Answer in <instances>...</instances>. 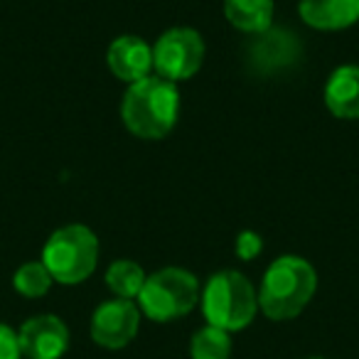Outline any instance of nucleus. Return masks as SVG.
I'll list each match as a JSON object with an SVG mask.
<instances>
[{
  "mask_svg": "<svg viewBox=\"0 0 359 359\" xmlns=\"http://www.w3.org/2000/svg\"><path fill=\"white\" fill-rule=\"evenodd\" d=\"M313 359H320V357H313Z\"/></svg>",
  "mask_w": 359,
  "mask_h": 359,
  "instance_id": "obj_18",
  "label": "nucleus"
},
{
  "mask_svg": "<svg viewBox=\"0 0 359 359\" xmlns=\"http://www.w3.org/2000/svg\"><path fill=\"white\" fill-rule=\"evenodd\" d=\"M106 65L111 74L123 84L143 81L153 72V45L138 35H121L109 45L106 52Z\"/></svg>",
  "mask_w": 359,
  "mask_h": 359,
  "instance_id": "obj_9",
  "label": "nucleus"
},
{
  "mask_svg": "<svg viewBox=\"0 0 359 359\" xmlns=\"http://www.w3.org/2000/svg\"><path fill=\"white\" fill-rule=\"evenodd\" d=\"M318 290L313 264L300 256H278L266 269L259 288V308L269 320H293L308 308Z\"/></svg>",
  "mask_w": 359,
  "mask_h": 359,
  "instance_id": "obj_2",
  "label": "nucleus"
},
{
  "mask_svg": "<svg viewBox=\"0 0 359 359\" xmlns=\"http://www.w3.org/2000/svg\"><path fill=\"white\" fill-rule=\"evenodd\" d=\"M138 327L140 308L133 300H106L91 315V339L106 349H121L130 344L138 334Z\"/></svg>",
  "mask_w": 359,
  "mask_h": 359,
  "instance_id": "obj_7",
  "label": "nucleus"
},
{
  "mask_svg": "<svg viewBox=\"0 0 359 359\" xmlns=\"http://www.w3.org/2000/svg\"><path fill=\"white\" fill-rule=\"evenodd\" d=\"M42 264L55 283L76 285L86 280L99 264V239L84 224H67L52 231L42 249Z\"/></svg>",
  "mask_w": 359,
  "mask_h": 359,
  "instance_id": "obj_4",
  "label": "nucleus"
},
{
  "mask_svg": "<svg viewBox=\"0 0 359 359\" xmlns=\"http://www.w3.org/2000/svg\"><path fill=\"white\" fill-rule=\"evenodd\" d=\"M52 283H55V278L42 261H27L13 276V288L22 298H42V295L50 293Z\"/></svg>",
  "mask_w": 359,
  "mask_h": 359,
  "instance_id": "obj_14",
  "label": "nucleus"
},
{
  "mask_svg": "<svg viewBox=\"0 0 359 359\" xmlns=\"http://www.w3.org/2000/svg\"><path fill=\"white\" fill-rule=\"evenodd\" d=\"M145 278L148 276H145L143 266L130 259H118L106 269V285L116 298L123 300H138Z\"/></svg>",
  "mask_w": 359,
  "mask_h": 359,
  "instance_id": "obj_13",
  "label": "nucleus"
},
{
  "mask_svg": "<svg viewBox=\"0 0 359 359\" xmlns=\"http://www.w3.org/2000/svg\"><path fill=\"white\" fill-rule=\"evenodd\" d=\"M200 303V280L195 273L177 266H168L145 278V285L138 295V308L145 318L155 323L185 318Z\"/></svg>",
  "mask_w": 359,
  "mask_h": 359,
  "instance_id": "obj_5",
  "label": "nucleus"
},
{
  "mask_svg": "<svg viewBox=\"0 0 359 359\" xmlns=\"http://www.w3.org/2000/svg\"><path fill=\"white\" fill-rule=\"evenodd\" d=\"M261 249H264V239H261L256 231H241L239 236H236V256H239L241 261H251L256 259V256L261 254Z\"/></svg>",
  "mask_w": 359,
  "mask_h": 359,
  "instance_id": "obj_16",
  "label": "nucleus"
},
{
  "mask_svg": "<svg viewBox=\"0 0 359 359\" xmlns=\"http://www.w3.org/2000/svg\"><path fill=\"white\" fill-rule=\"evenodd\" d=\"M180 118L177 84L163 76H148L126 89L121 101V121L140 140H160Z\"/></svg>",
  "mask_w": 359,
  "mask_h": 359,
  "instance_id": "obj_1",
  "label": "nucleus"
},
{
  "mask_svg": "<svg viewBox=\"0 0 359 359\" xmlns=\"http://www.w3.org/2000/svg\"><path fill=\"white\" fill-rule=\"evenodd\" d=\"M190 354L192 359H229L231 354V337L229 332L219 327H207L197 330L192 334V342H190Z\"/></svg>",
  "mask_w": 359,
  "mask_h": 359,
  "instance_id": "obj_15",
  "label": "nucleus"
},
{
  "mask_svg": "<svg viewBox=\"0 0 359 359\" xmlns=\"http://www.w3.org/2000/svg\"><path fill=\"white\" fill-rule=\"evenodd\" d=\"M20 342H18V332L11 325L0 323V359H20Z\"/></svg>",
  "mask_w": 359,
  "mask_h": 359,
  "instance_id": "obj_17",
  "label": "nucleus"
},
{
  "mask_svg": "<svg viewBox=\"0 0 359 359\" xmlns=\"http://www.w3.org/2000/svg\"><path fill=\"white\" fill-rule=\"evenodd\" d=\"M298 13L313 30H347L359 20V0H300Z\"/></svg>",
  "mask_w": 359,
  "mask_h": 359,
  "instance_id": "obj_11",
  "label": "nucleus"
},
{
  "mask_svg": "<svg viewBox=\"0 0 359 359\" xmlns=\"http://www.w3.org/2000/svg\"><path fill=\"white\" fill-rule=\"evenodd\" d=\"M25 359H60L69 349V330L57 315H35L18 330Z\"/></svg>",
  "mask_w": 359,
  "mask_h": 359,
  "instance_id": "obj_8",
  "label": "nucleus"
},
{
  "mask_svg": "<svg viewBox=\"0 0 359 359\" xmlns=\"http://www.w3.org/2000/svg\"><path fill=\"white\" fill-rule=\"evenodd\" d=\"M202 313L212 327L236 332L254 323L259 313V293L239 271H219L202 290Z\"/></svg>",
  "mask_w": 359,
  "mask_h": 359,
  "instance_id": "obj_3",
  "label": "nucleus"
},
{
  "mask_svg": "<svg viewBox=\"0 0 359 359\" xmlns=\"http://www.w3.org/2000/svg\"><path fill=\"white\" fill-rule=\"evenodd\" d=\"M205 55V37L195 27H170L153 45V72L172 84L187 81L202 69Z\"/></svg>",
  "mask_w": 359,
  "mask_h": 359,
  "instance_id": "obj_6",
  "label": "nucleus"
},
{
  "mask_svg": "<svg viewBox=\"0 0 359 359\" xmlns=\"http://www.w3.org/2000/svg\"><path fill=\"white\" fill-rule=\"evenodd\" d=\"M325 106L339 121L359 118V67L342 65L325 81Z\"/></svg>",
  "mask_w": 359,
  "mask_h": 359,
  "instance_id": "obj_10",
  "label": "nucleus"
},
{
  "mask_svg": "<svg viewBox=\"0 0 359 359\" xmlns=\"http://www.w3.org/2000/svg\"><path fill=\"white\" fill-rule=\"evenodd\" d=\"M276 15L273 0H224V18L231 27L246 35H264Z\"/></svg>",
  "mask_w": 359,
  "mask_h": 359,
  "instance_id": "obj_12",
  "label": "nucleus"
}]
</instances>
